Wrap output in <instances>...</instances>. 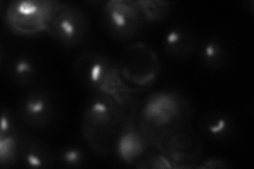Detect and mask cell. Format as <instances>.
Here are the masks:
<instances>
[{
  "label": "cell",
  "instance_id": "cell-1",
  "mask_svg": "<svg viewBox=\"0 0 254 169\" xmlns=\"http://www.w3.org/2000/svg\"><path fill=\"white\" fill-rule=\"evenodd\" d=\"M190 106L181 93L163 89L150 94L140 112L139 129L149 144L160 143L166 136L187 127Z\"/></svg>",
  "mask_w": 254,
  "mask_h": 169
},
{
  "label": "cell",
  "instance_id": "cell-2",
  "mask_svg": "<svg viewBox=\"0 0 254 169\" xmlns=\"http://www.w3.org/2000/svg\"><path fill=\"white\" fill-rule=\"evenodd\" d=\"M74 73L89 91L109 94L126 107H129L132 94L137 92L124 82L119 66L99 51L79 55L74 62Z\"/></svg>",
  "mask_w": 254,
  "mask_h": 169
},
{
  "label": "cell",
  "instance_id": "cell-3",
  "mask_svg": "<svg viewBox=\"0 0 254 169\" xmlns=\"http://www.w3.org/2000/svg\"><path fill=\"white\" fill-rule=\"evenodd\" d=\"M126 108L114 96L106 93L92 92V95L86 102L83 129L87 141L98 152L102 138L103 144H109V139L111 141L115 135L118 138L123 129L128 119V116L125 117L124 114Z\"/></svg>",
  "mask_w": 254,
  "mask_h": 169
},
{
  "label": "cell",
  "instance_id": "cell-4",
  "mask_svg": "<svg viewBox=\"0 0 254 169\" xmlns=\"http://www.w3.org/2000/svg\"><path fill=\"white\" fill-rule=\"evenodd\" d=\"M46 31L60 45L73 48L85 42L89 32V22L79 7L69 3L55 2Z\"/></svg>",
  "mask_w": 254,
  "mask_h": 169
},
{
  "label": "cell",
  "instance_id": "cell-5",
  "mask_svg": "<svg viewBox=\"0 0 254 169\" xmlns=\"http://www.w3.org/2000/svg\"><path fill=\"white\" fill-rule=\"evenodd\" d=\"M101 16L105 31L120 42L136 37L146 21L137 1H109L103 7Z\"/></svg>",
  "mask_w": 254,
  "mask_h": 169
},
{
  "label": "cell",
  "instance_id": "cell-6",
  "mask_svg": "<svg viewBox=\"0 0 254 169\" xmlns=\"http://www.w3.org/2000/svg\"><path fill=\"white\" fill-rule=\"evenodd\" d=\"M51 1H18L7 10V25L18 34H37L47 29L54 10Z\"/></svg>",
  "mask_w": 254,
  "mask_h": 169
},
{
  "label": "cell",
  "instance_id": "cell-7",
  "mask_svg": "<svg viewBox=\"0 0 254 169\" xmlns=\"http://www.w3.org/2000/svg\"><path fill=\"white\" fill-rule=\"evenodd\" d=\"M55 116V105L50 92L39 88H31L20 99L17 117L20 122L34 129L49 126Z\"/></svg>",
  "mask_w": 254,
  "mask_h": 169
},
{
  "label": "cell",
  "instance_id": "cell-8",
  "mask_svg": "<svg viewBox=\"0 0 254 169\" xmlns=\"http://www.w3.org/2000/svg\"><path fill=\"white\" fill-rule=\"evenodd\" d=\"M148 145L149 143L134 124L132 117H128L123 129L119 133L114 147L121 162L132 165L143 159Z\"/></svg>",
  "mask_w": 254,
  "mask_h": 169
},
{
  "label": "cell",
  "instance_id": "cell-9",
  "mask_svg": "<svg viewBox=\"0 0 254 169\" xmlns=\"http://www.w3.org/2000/svg\"><path fill=\"white\" fill-rule=\"evenodd\" d=\"M196 37L185 26L174 25L166 30L162 48L164 54L171 59H189L196 50Z\"/></svg>",
  "mask_w": 254,
  "mask_h": 169
},
{
  "label": "cell",
  "instance_id": "cell-10",
  "mask_svg": "<svg viewBox=\"0 0 254 169\" xmlns=\"http://www.w3.org/2000/svg\"><path fill=\"white\" fill-rule=\"evenodd\" d=\"M197 126L203 136L215 142L229 141L235 133L234 118L224 111L206 112L198 119Z\"/></svg>",
  "mask_w": 254,
  "mask_h": 169
},
{
  "label": "cell",
  "instance_id": "cell-11",
  "mask_svg": "<svg viewBox=\"0 0 254 169\" xmlns=\"http://www.w3.org/2000/svg\"><path fill=\"white\" fill-rule=\"evenodd\" d=\"M55 156L51 148L41 140L27 138L23 135L20 151L19 162L28 168H49L55 163Z\"/></svg>",
  "mask_w": 254,
  "mask_h": 169
},
{
  "label": "cell",
  "instance_id": "cell-12",
  "mask_svg": "<svg viewBox=\"0 0 254 169\" xmlns=\"http://www.w3.org/2000/svg\"><path fill=\"white\" fill-rule=\"evenodd\" d=\"M7 72L12 82L23 88L33 86L38 77L36 61L28 53H19L12 57Z\"/></svg>",
  "mask_w": 254,
  "mask_h": 169
},
{
  "label": "cell",
  "instance_id": "cell-13",
  "mask_svg": "<svg viewBox=\"0 0 254 169\" xmlns=\"http://www.w3.org/2000/svg\"><path fill=\"white\" fill-rule=\"evenodd\" d=\"M201 66L209 70H220L226 66L228 51L225 43L217 37H210L201 43L198 50Z\"/></svg>",
  "mask_w": 254,
  "mask_h": 169
},
{
  "label": "cell",
  "instance_id": "cell-14",
  "mask_svg": "<svg viewBox=\"0 0 254 169\" xmlns=\"http://www.w3.org/2000/svg\"><path fill=\"white\" fill-rule=\"evenodd\" d=\"M23 134L17 129L0 135V164L2 167H12L19 162L20 144Z\"/></svg>",
  "mask_w": 254,
  "mask_h": 169
},
{
  "label": "cell",
  "instance_id": "cell-15",
  "mask_svg": "<svg viewBox=\"0 0 254 169\" xmlns=\"http://www.w3.org/2000/svg\"><path fill=\"white\" fill-rule=\"evenodd\" d=\"M58 161L64 167L77 168L86 163L87 156L83 148L77 145L66 144L59 149Z\"/></svg>",
  "mask_w": 254,
  "mask_h": 169
},
{
  "label": "cell",
  "instance_id": "cell-16",
  "mask_svg": "<svg viewBox=\"0 0 254 169\" xmlns=\"http://www.w3.org/2000/svg\"><path fill=\"white\" fill-rule=\"evenodd\" d=\"M145 20L157 21L169 14L171 3L164 1H137Z\"/></svg>",
  "mask_w": 254,
  "mask_h": 169
},
{
  "label": "cell",
  "instance_id": "cell-17",
  "mask_svg": "<svg viewBox=\"0 0 254 169\" xmlns=\"http://www.w3.org/2000/svg\"><path fill=\"white\" fill-rule=\"evenodd\" d=\"M138 168H173L172 161L164 155H153L143 158L139 164H136Z\"/></svg>",
  "mask_w": 254,
  "mask_h": 169
},
{
  "label": "cell",
  "instance_id": "cell-18",
  "mask_svg": "<svg viewBox=\"0 0 254 169\" xmlns=\"http://www.w3.org/2000/svg\"><path fill=\"white\" fill-rule=\"evenodd\" d=\"M16 130L15 120L11 112L6 109H3L1 112V128H0V135L10 133Z\"/></svg>",
  "mask_w": 254,
  "mask_h": 169
},
{
  "label": "cell",
  "instance_id": "cell-19",
  "mask_svg": "<svg viewBox=\"0 0 254 169\" xmlns=\"http://www.w3.org/2000/svg\"><path fill=\"white\" fill-rule=\"evenodd\" d=\"M195 167L197 168H229L230 164L220 158H210L208 160H204L201 164L196 165Z\"/></svg>",
  "mask_w": 254,
  "mask_h": 169
}]
</instances>
